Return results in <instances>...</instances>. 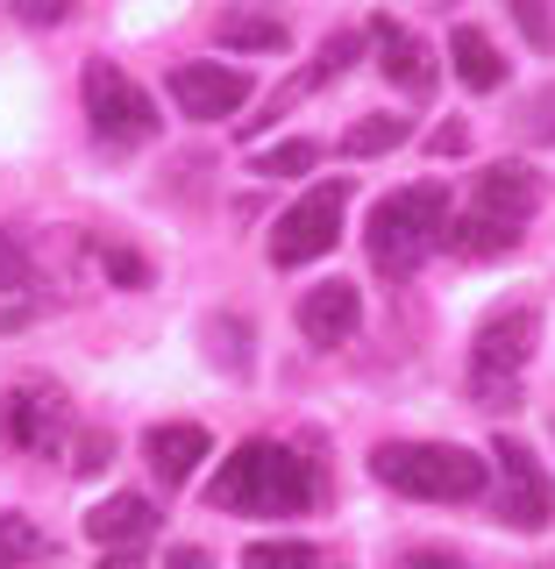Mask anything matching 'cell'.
<instances>
[{
  "label": "cell",
  "instance_id": "7402d4cb",
  "mask_svg": "<svg viewBox=\"0 0 555 569\" xmlns=\"http://www.w3.org/2000/svg\"><path fill=\"white\" fill-rule=\"evenodd\" d=\"M356 50H364V36H356V29H335L328 43H320V58H314V71H307V86H328V79H343V71L356 64Z\"/></svg>",
  "mask_w": 555,
  "mask_h": 569
},
{
  "label": "cell",
  "instance_id": "4fadbf2b",
  "mask_svg": "<svg viewBox=\"0 0 555 569\" xmlns=\"http://www.w3.org/2000/svg\"><path fill=\"white\" fill-rule=\"evenodd\" d=\"M370 36H378V64H385L392 86H406V93H427V86H435V58H427V43L414 29H399L392 14H378Z\"/></svg>",
  "mask_w": 555,
  "mask_h": 569
},
{
  "label": "cell",
  "instance_id": "9a60e30c",
  "mask_svg": "<svg viewBox=\"0 0 555 569\" xmlns=\"http://www.w3.org/2000/svg\"><path fill=\"white\" fill-rule=\"evenodd\" d=\"M449 64H456V79L470 86V93H498V86H506V58H498V43L485 29H470V22L449 36Z\"/></svg>",
  "mask_w": 555,
  "mask_h": 569
},
{
  "label": "cell",
  "instance_id": "f1b7e54d",
  "mask_svg": "<svg viewBox=\"0 0 555 569\" xmlns=\"http://www.w3.org/2000/svg\"><path fill=\"white\" fill-rule=\"evenodd\" d=\"M100 462H107V435H86V441H79V470H86V477H93V470H100Z\"/></svg>",
  "mask_w": 555,
  "mask_h": 569
},
{
  "label": "cell",
  "instance_id": "9c48e42d",
  "mask_svg": "<svg viewBox=\"0 0 555 569\" xmlns=\"http://www.w3.org/2000/svg\"><path fill=\"white\" fill-rule=\"evenodd\" d=\"M534 207H542V171L521 164V157H498V164L477 171V192H470V213H492L506 228H527Z\"/></svg>",
  "mask_w": 555,
  "mask_h": 569
},
{
  "label": "cell",
  "instance_id": "83f0119b",
  "mask_svg": "<svg viewBox=\"0 0 555 569\" xmlns=\"http://www.w3.org/2000/svg\"><path fill=\"white\" fill-rule=\"evenodd\" d=\"M470 150V129L463 121H449V129H435V157H463Z\"/></svg>",
  "mask_w": 555,
  "mask_h": 569
},
{
  "label": "cell",
  "instance_id": "f546056e",
  "mask_svg": "<svg viewBox=\"0 0 555 569\" xmlns=\"http://www.w3.org/2000/svg\"><path fill=\"white\" fill-rule=\"evenodd\" d=\"M165 569H214V556H207V548H171Z\"/></svg>",
  "mask_w": 555,
  "mask_h": 569
},
{
  "label": "cell",
  "instance_id": "7a4b0ae2",
  "mask_svg": "<svg viewBox=\"0 0 555 569\" xmlns=\"http://www.w3.org/2000/svg\"><path fill=\"white\" fill-rule=\"evenodd\" d=\"M370 477L392 491H406V498H477L492 485V470H485V456L477 449H456V441H385V449H370Z\"/></svg>",
  "mask_w": 555,
  "mask_h": 569
},
{
  "label": "cell",
  "instance_id": "8992f818",
  "mask_svg": "<svg viewBox=\"0 0 555 569\" xmlns=\"http://www.w3.org/2000/svg\"><path fill=\"white\" fill-rule=\"evenodd\" d=\"M492 456H498V520L513 533H542L555 520V491H548L542 456H534L527 441H513V435H498Z\"/></svg>",
  "mask_w": 555,
  "mask_h": 569
},
{
  "label": "cell",
  "instance_id": "d6986e66",
  "mask_svg": "<svg viewBox=\"0 0 555 569\" xmlns=\"http://www.w3.org/2000/svg\"><path fill=\"white\" fill-rule=\"evenodd\" d=\"M43 533L29 527V512H0V569H22V562H36L43 556Z\"/></svg>",
  "mask_w": 555,
  "mask_h": 569
},
{
  "label": "cell",
  "instance_id": "4316f807",
  "mask_svg": "<svg viewBox=\"0 0 555 569\" xmlns=\"http://www.w3.org/2000/svg\"><path fill=\"white\" fill-rule=\"evenodd\" d=\"M14 14H22L29 29H50V22H65V14H71V0H14Z\"/></svg>",
  "mask_w": 555,
  "mask_h": 569
},
{
  "label": "cell",
  "instance_id": "8fae6325",
  "mask_svg": "<svg viewBox=\"0 0 555 569\" xmlns=\"http://www.w3.org/2000/svg\"><path fill=\"white\" fill-rule=\"evenodd\" d=\"M356 328H364V292H356L349 278H328L299 299V335H307L314 349H343Z\"/></svg>",
  "mask_w": 555,
  "mask_h": 569
},
{
  "label": "cell",
  "instance_id": "cb8c5ba5",
  "mask_svg": "<svg viewBox=\"0 0 555 569\" xmlns=\"http://www.w3.org/2000/svg\"><path fill=\"white\" fill-rule=\"evenodd\" d=\"M506 8H513V22L527 29L534 50H555V14H548V0H506Z\"/></svg>",
  "mask_w": 555,
  "mask_h": 569
},
{
  "label": "cell",
  "instance_id": "277c9868",
  "mask_svg": "<svg viewBox=\"0 0 555 569\" xmlns=\"http://www.w3.org/2000/svg\"><path fill=\"white\" fill-rule=\"evenodd\" d=\"M79 100H86V129H93L107 150H142L157 136V100L121 71L115 58H93L79 71Z\"/></svg>",
  "mask_w": 555,
  "mask_h": 569
},
{
  "label": "cell",
  "instance_id": "ffe728a7",
  "mask_svg": "<svg viewBox=\"0 0 555 569\" xmlns=\"http://www.w3.org/2000/svg\"><path fill=\"white\" fill-rule=\"evenodd\" d=\"M242 569H320V556L307 541H249L242 548Z\"/></svg>",
  "mask_w": 555,
  "mask_h": 569
},
{
  "label": "cell",
  "instance_id": "e0dca14e",
  "mask_svg": "<svg viewBox=\"0 0 555 569\" xmlns=\"http://www.w3.org/2000/svg\"><path fill=\"white\" fill-rule=\"evenodd\" d=\"M406 142V114H364L356 129L343 136V157H385Z\"/></svg>",
  "mask_w": 555,
  "mask_h": 569
},
{
  "label": "cell",
  "instance_id": "6da1fadb",
  "mask_svg": "<svg viewBox=\"0 0 555 569\" xmlns=\"http://www.w3.org/2000/svg\"><path fill=\"white\" fill-rule=\"evenodd\" d=\"M207 498H214V512H236V520H293V512H314L320 477L285 441H242V449H228Z\"/></svg>",
  "mask_w": 555,
  "mask_h": 569
},
{
  "label": "cell",
  "instance_id": "44dd1931",
  "mask_svg": "<svg viewBox=\"0 0 555 569\" xmlns=\"http://www.w3.org/2000/svg\"><path fill=\"white\" fill-rule=\"evenodd\" d=\"M320 157V142H307V136H285L278 150H257V178H299Z\"/></svg>",
  "mask_w": 555,
  "mask_h": 569
},
{
  "label": "cell",
  "instance_id": "3957f363",
  "mask_svg": "<svg viewBox=\"0 0 555 569\" xmlns=\"http://www.w3.org/2000/svg\"><path fill=\"white\" fill-rule=\"evenodd\" d=\"M442 228H449V186L420 178L406 192H385L378 213H370V263L385 278H414L420 257L442 242Z\"/></svg>",
  "mask_w": 555,
  "mask_h": 569
},
{
  "label": "cell",
  "instance_id": "52a82bcc",
  "mask_svg": "<svg viewBox=\"0 0 555 569\" xmlns=\"http://www.w3.org/2000/svg\"><path fill=\"white\" fill-rule=\"evenodd\" d=\"M0 441L22 456H58L65 441V391L43 385V378H22L0 399Z\"/></svg>",
  "mask_w": 555,
  "mask_h": 569
},
{
  "label": "cell",
  "instance_id": "7c38bea8",
  "mask_svg": "<svg viewBox=\"0 0 555 569\" xmlns=\"http://www.w3.org/2000/svg\"><path fill=\"white\" fill-rule=\"evenodd\" d=\"M142 449H150V470H157V485H192V470H200L207 462V427H192V420H165V427H150V441H142Z\"/></svg>",
  "mask_w": 555,
  "mask_h": 569
},
{
  "label": "cell",
  "instance_id": "484cf974",
  "mask_svg": "<svg viewBox=\"0 0 555 569\" xmlns=\"http://www.w3.org/2000/svg\"><path fill=\"white\" fill-rule=\"evenodd\" d=\"M521 129H527V142H555V86H542V93L527 100Z\"/></svg>",
  "mask_w": 555,
  "mask_h": 569
},
{
  "label": "cell",
  "instance_id": "ac0fdd59",
  "mask_svg": "<svg viewBox=\"0 0 555 569\" xmlns=\"http://www.w3.org/2000/svg\"><path fill=\"white\" fill-rule=\"evenodd\" d=\"M221 43L228 50H285L278 14H221Z\"/></svg>",
  "mask_w": 555,
  "mask_h": 569
},
{
  "label": "cell",
  "instance_id": "2e32d148",
  "mask_svg": "<svg viewBox=\"0 0 555 569\" xmlns=\"http://www.w3.org/2000/svg\"><path fill=\"white\" fill-rule=\"evenodd\" d=\"M513 242H521V228L492 221V213H456V221L442 228V249H456V257H506Z\"/></svg>",
  "mask_w": 555,
  "mask_h": 569
},
{
  "label": "cell",
  "instance_id": "d4e9b609",
  "mask_svg": "<svg viewBox=\"0 0 555 569\" xmlns=\"http://www.w3.org/2000/svg\"><path fill=\"white\" fill-rule=\"evenodd\" d=\"M36 284V263H29V249L14 242V236H0V292H29Z\"/></svg>",
  "mask_w": 555,
  "mask_h": 569
},
{
  "label": "cell",
  "instance_id": "5b68a950",
  "mask_svg": "<svg viewBox=\"0 0 555 569\" xmlns=\"http://www.w3.org/2000/svg\"><path fill=\"white\" fill-rule=\"evenodd\" d=\"M343 213H349V178L343 186H314L307 200H293L285 207V221L271 228V263L278 271H299V263H314V257H328L335 242H343Z\"/></svg>",
  "mask_w": 555,
  "mask_h": 569
},
{
  "label": "cell",
  "instance_id": "ba28073f",
  "mask_svg": "<svg viewBox=\"0 0 555 569\" xmlns=\"http://www.w3.org/2000/svg\"><path fill=\"white\" fill-rule=\"evenodd\" d=\"M171 100H178V114H192V121H228V114H242V100H249V71L236 64H178L171 71Z\"/></svg>",
  "mask_w": 555,
  "mask_h": 569
},
{
  "label": "cell",
  "instance_id": "30bf717a",
  "mask_svg": "<svg viewBox=\"0 0 555 569\" xmlns=\"http://www.w3.org/2000/svg\"><path fill=\"white\" fill-rule=\"evenodd\" d=\"M534 307H492L470 335V363L477 370H498V378H521V363L534 356Z\"/></svg>",
  "mask_w": 555,
  "mask_h": 569
},
{
  "label": "cell",
  "instance_id": "603a6c76",
  "mask_svg": "<svg viewBox=\"0 0 555 569\" xmlns=\"http://www.w3.org/2000/svg\"><path fill=\"white\" fill-rule=\"evenodd\" d=\"M100 271L115 278L121 292H142V284H150V263H142L136 249H121V242H107V249H100Z\"/></svg>",
  "mask_w": 555,
  "mask_h": 569
},
{
  "label": "cell",
  "instance_id": "4dcf8cb0",
  "mask_svg": "<svg viewBox=\"0 0 555 569\" xmlns=\"http://www.w3.org/2000/svg\"><path fill=\"white\" fill-rule=\"evenodd\" d=\"M449 569H463V562H449Z\"/></svg>",
  "mask_w": 555,
  "mask_h": 569
},
{
  "label": "cell",
  "instance_id": "5bb4252c",
  "mask_svg": "<svg viewBox=\"0 0 555 569\" xmlns=\"http://www.w3.org/2000/svg\"><path fill=\"white\" fill-rule=\"evenodd\" d=\"M86 533H93L100 548H136V541H150V533H157V512H150V498L115 491V498H100V506L86 512Z\"/></svg>",
  "mask_w": 555,
  "mask_h": 569
}]
</instances>
